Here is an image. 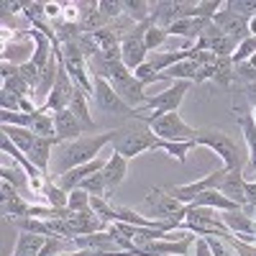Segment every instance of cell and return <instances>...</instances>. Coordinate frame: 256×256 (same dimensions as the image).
<instances>
[{
    "label": "cell",
    "mask_w": 256,
    "mask_h": 256,
    "mask_svg": "<svg viewBox=\"0 0 256 256\" xmlns=\"http://www.w3.org/2000/svg\"><path fill=\"white\" fill-rule=\"evenodd\" d=\"M120 134V128H116V131H105V134H95V136H80L74 141H64L59 144L62 148V154H59V174L64 172H70V169L74 166H82V164H90L95 162L100 154H102V148L108 146V144H116Z\"/></svg>",
    "instance_id": "1"
},
{
    "label": "cell",
    "mask_w": 256,
    "mask_h": 256,
    "mask_svg": "<svg viewBox=\"0 0 256 256\" xmlns=\"http://www.w3.org/2000/svg\"><path fill=\"white\" fill-rule=\"evenodd\" d=\"M144 202H146L148 210H152V220H159L164 233H172L177 228V223L184 220L187 210H190V205L180 202L174 195H169V190H162V187L148 190Z\"/></svg>",
    "instance_id": "2"
},
{
    "label": "cell",
    "mask_w": 256,
    "mask_h": 256,
    "mask_svg": "<svg viewBox=\"0 0 256 256\" xmlns=\"http://www.w3.org/2000/svg\"><path fill=\"white\" fill-rule=\"evenodd\" d=\"M164 144L159 136H154L152 131H148L146 123H136V126H128V128H120V134L113 144V152H118L120 156L126 159H134L144 152H156V148H162L164 152Z\"/></svg>",
    "instance_id": "3"
},
{
    "label": "cell",
    "mask_w": 256,
    "mask_h": 256,
    "mask_svg": "<svg viewBox=\"0 0 256 256\" xmlns=\"http://www.w3.org/2000/svg\"><path fill=\"white\" fill-rule=\"evenodd\" d=\"M136 120L146 123L148 131H152L154 136H159L162 141H198V128H192L182 120L180 110L177 113H154V116H138Z\"/></svg>",
    "instance_id": "4"
},
{
    "label": "cell",
    "mask_w": 256,
    "mask_h": 256,
    "mask_svg": "<svg viewBox=\"0 0 256 256\" xmlns=\"http://www.w3.org/2000/svg\"><path fill=\"white\" fill-rule=\"evenodd\" d=\"M180 233H195V236H230V230L226 228V223L220 220V216L216 210H210V208H195V205H190L187 210V216L182 223H177Z\"/></svg>",
    "instance_id": "5"
},
{
    "label": "cell",
    "mask_w": 256,
    "mask_h": 256,
    "mask_svg": "<svg viewBox=\"0 0 256 256\" xmlns=\"http://www.w3.org/2000/svg\"><path fill=\"white\" fill-rule=\"evenodd\" d=\"M198 146H208L210 152H216L220 159H223V169H244V162H241V152L236 141L230 136H226L223 131H216V128H205V131L198 134Z\"/></svg>",
    "instance_id": "6"
},
{
    "label": "cell",
    "mask_w": 256,
    "mask_h": 256,
    "mask_svg": "<svg viewBox=\"0 0 256 256\" xmlns=\"http://www.w3.org/2000/svg\"><path fill=\"white\" fill-rule=\"evenodd\" d=\"M62 62H64V70L70 72V77L80 84V88L88 95H95V84H92V77H90L88 56L82 54V49L77 46L74 38L62 41Z\"/></svg>",
    "instance_id": "7"
},
{
    "label": "cell",
    "mask_w": 256,
    "mask_h": 256,
    "mask_svg": "<svg viewBox=\"0 0 256 256\" xmlns=\"http://www.w3.org/2000/svg\"><path fill=\"white\" fill-rule=\"evenodd\" d=\"M190 88H192V82H184V80L172 82L164 92L148 98L144 108L136 110V118H138L141 113H146V110H154V113H177L180 105H182V100H184V95L190 92Z\"/></svg>",
    "instance_id": "8"
},
{
    "label": "cell",
    "mask_w": 256,
    "mask_h": 256,
    "mask_svg": "<svg viewBox=\"0 0 256 256\" xmlns=\"http://www.w3.org/2000/svg\"><path fill=\"white\" fill-rule=\"evenodd\" d=\"M146 26H148V20L134 26V31H128V34L120 38V62H123L131 72H136L141 64L148 59V49H146V44H144Z\"/></svg>",
    "instance_id": "9"
},
{
    "label": "cell",
    "mask_w": 256,
    "mask_h": 256,
    "mask_svg": "<svg viewBox=\"0 0 256 256\" xmlns=\"http://www.w3.org/2000/svg\"><path fill=\"white\" fill-rule=\"evenodd\" d=\"M92 84H95V95H92L95 98V105H98L102 113H113V116H123V118H134L136 120V110L120 100V95L110 88L108 80L92 77Z\"/></svg>",
    "instance_id": "10"
},
{
    "label": "cell",
    "mask_w": 256,
    "mask_h": 256,
    "mask_svg": "<svg viewBox=\"0 0 256 256\" xmlns=\"http://www.w3.org/2000/svg\"><path fill=\"white\" fill-rule=\"evenodd\" d=\"M0 205H3V220L16 226L20 218H31V200H26L10 182H0Z\"/></svg>",
    "instance_id": "11"
},
{
    "label": "cell",
    "mask_w": 256,
    "mask_h": 256,
    "mask_svg": "<svg viewBox=\"0 0 256 256\" xmlns=\"http://www.w3.org/2000/svg\"><path fill=\"white\" fill-rule=\"evenodd\" d=\"M236 46H238L236 41L228 38L216 24H212V20L205 26L202 36L195 41V49H200V52H210V54H216V56H233Z\"/></svg>",
    "instance_id": "12"
},
{
    "label": "cell",
    "mask_w": 256,
    "mask_h": 256,
    "mask_svg": "<svg viewBox=\"0 0 256 256\" xmlns=\"http://www.w3.org/2000/svg\"><path fill=\"white\" fill-rule=\"evenodd\" d=\"M226 172H228V169H218V172H212V174H205L202 180L187 182V184H177V187L169 190V195H174L180 202L190 205L198 195H202V192H208V190H218L220 182H223V177H226Z\"/></svg>",
    "instance_id": "13"
},
{
    "label": "cell",
    "mask_w": 256,
    "mask_h": 256,
    "mask_svg": "<svg viewBox=\"0 0 256 256\" xmlns=\"http://www.w3.org/2000/svg\"><path fill=\"white\" fill-rule=\"evenodd\" d=\"M218 216L238 241L256 244V218L254 216H248L244 210H228V212H218Z\"/></svg>",
    "instance_id": "14"
},
{
    "label": "cell",
    "mask_w": 256,
    "mask_h": 256,
    "mask_svg": "<svg viewBox=\"0 0 256 256\" xmlns=\"http://www.w3.org/2000/svg\"><path fill=\"white\" fill-rule=\"evenodd\" d=\"M212 24H216L228 38H233L236 44H241L244 38H248L251 34H248V20L246 18H241V16H236V13H230L228 8H226V3H223V8L212 16Z\"/></svg>",
    "instance_id": "15"
},
{
    "label": "cell",
    "mask_w": 256,
    "mask_h": 256,
    "mask_svg": "<svg viewBox=\"0 0 256 256\" xmlns=\"http://www.w3.org/2000/svg\"><path fill=\"white\" fill-rule=\"evenodd\" d=\"M54 116V131H56V141L64 144V141H74L80 138V134H88L90 128L84 126L70 108H64V110H56L52 113Z\"/></svg>",
    "instance_id": "16"
},
{
    "label": "cell",
    "mask_w": 256,
    "mask_h": 256,
    "mask_svg": "<svg viewBox=\"0 0 256 256\" xmlns=\"http://www.w3.org/2000/svg\"><path fill=\"white\" fill-rule=\"evenodd\" d=\"M105 162H108V156L105 154H100L95 162H90V164H82V166H74V169H70V172H64V174H59L56 177V184L64 190V192H72V190H77L88 177H92V174H98L100 169L105 166Z\"/></svg>",
    "instance_id": "17"
},
{
    "label": "cell",
    "mask_w": 256,
    "mask_h": 256,
    "mask_svg": "<svg viewBox=\"0 0 256 256\" xmlns=\"http://www.w3.org/2000/svg\"><path fill=\"white\" fill-rule=\"evenodd\" d=\"M102 180H105V187H108V198H113V192L123 184V180H126V174H128V159L126 156H120L118 152H113L110 156H108V162H105V166H102Z\"/></svg>",
    "instance_id": "18"
},
{
    "label": "cell",
    "mask_w": 256,
    "mask_h": 256,
    "mask_svg": "<svg viewBox=\"0 0 256 256\" xmlns=\"http://www.w3.org/2000/svg\"><path fill=\"white\" fill-rule=\"evenodd\" d=\"M244 184H246L244 169H228L223 182H220V187H218V192H220V195H226L228 200H233L236 205L246 208V187Z\"/></svg>",
    "instance_id": "19"
},
{
    "label": "cell",
    "mask_w": 256,
    "mask_h": 256,
    "mask_svg": "<svg viewBox=\"0 0 256 256\" xmlns=\"http://www.w3.org/2000/svg\"><path fill=\"white\" fill-rule=\"evenodd\" d=\"M208 24L210 20H202V18H180L172 26H166V34L169 36H184L187 41H198Z\"/></svg>",
    "instance_id": "20"
},
{
    "label": "cell",
    "mask_w": 256,
    "mask_h": 256,
    "mask_svg": "<svg viewBox=\"0 0 256 256\" xmlns=\"http://www.w3.org/2000/svg\"><path fill=\"white\" fill-rule=\"evenodd\" d=\"M190 205H195V208H210V210H216V212H228V210H244L241 205H236L233 200H228L226 195H220L218 190H208V192H202V195H198V198L192 200Z\"/></svg>",
    "instance_id": "21"
},
{
    "label": "cell",
    "mask_w": 256,
    "mask_h": 256,
    "mask_svg": "<svg viewBox=\"0 0 256 256\" xmlns=\"http://www.w3.org/2000/svg\"><path fill=\"white\" fill-rule=\"evenodd\" d=\"M208 72H210V82L220 84V88H230L236 82V64H233L230 56H218L208 67Z\"/></svg>",
    "instance_id": "22"
},
{
    "label": "cell",
    "mask_w": 256,
    "mask_h": 256,
    "mask_svg": "<svg viewBox=\"0 0 256 256\" xmlns=\"http://www.w3.org/2000/svg\"><path fill=\"white\" fill-rule=\"evenodd\" d=\"M54 146H59L56 138H44V136H38L36 144H34V148H31V154H28V159H31L46 177H49V162H52Z\"/></svg>",
    "instance_id": "23"
},
{
    "label": "cell",
    "mask_w": 256,
    "mask_h": 256,
    "mask_svg": "<svg viewBox=\"0 0 256 256\" xmlns=\"http://www.w3.org/2000/svg\"><path fill=\"white\" fill-rule=\"evenodd\" d=\"M44 244H46V236L18 230V241H16L13 256H38V254H41V248H44Z\"/></svg>",
    "instance_id": "24"
},
{
    "label": "cell",
    "mask_w": 256,
    "mask_h": 256,
    "mask_svg": "<svg viewBox=\"0 0 256 256\" xmlns=\"http://www.w3.org/2000/svg\"><path fill=\"white\" fill-rule=\"evenodd\" d=\"M238 126H241V131H244V138H246V148H248V166L256 172V126L248 116V110L238 108Z\"/></svg>",
    "instance_id": "25"
},
{
    "label": "cell",
    "mask_w": 256,
    "mask_h": 256,
    "mask_svg": "<svg viewBox=\"0 0 256 256\" xmlns=\"http://www.w3.org/2000/svg\"><path fill=\"white\" fill-rule=\"evenodd\" d=\"M88 92H84L80 84L74 82V90H72V100H70V110L90 128V131H95V120H92V116H90V105H88Z\"/></svg>",
    "instance_id": "26"
},
{
    "label": "cell",
    "mask_w": 256,
    "mask_h": 256,
    "mask_svg": "<svg viewBox=\"0 0 256 256\" xmlns=\"http://www.w3.org/2000/svg\"><path fill=\"white\" fill-rule=\"evenodd\" d=\"M3 134H6L26 156L31 154V148H34V144H36V138H38L34 131H28V128H18V126H3Z\"/></svg>",
    "instance_id": "27"
},
{
    "label": "cell",
    "mask_w": 256,
    "mask_h": 256,
    "mask_svg": "<svg viewBox=\"0 0 256 256\" xmlns=\"http://www.w3.org/2000/svg\"><path fill=\"white\" fill-rule=\"evenodd\" d=\"M123 16L131 20V24L152 20V3H144V0H126L123 3Z\"/></svg>",
    "instance_id": "28"
},
{
    "label": "cell",
    "mask_w": 256,
    "mask_h": 256,
    "mask_svg": "<svg viewBox=\"0 0 256 256\" xmlns=\"http://www.w3.org/2000/svg\"><path fill=\"white\" fill-rule=\"evenodd\" d=\"M169 38V34H166V28H162V26H154L152 20H148V26H146V34H144V44H146V49H148V54H154L164 41Z\"/></svg>",
    "instance_id": "29"
},
{
    "label": "cell",
    "mask_w": 256,
    "mask_h": 256,
    "mask_svg": "<svg viewBox=\"0 0 256 256\" xmlns=\"http://www.w3.org/2000/svg\"><path fill=\"white\" fill-rule=\"evenodd\" d=\"M44 200H46V205H52V208H67V202H70V192H64L56 182H46V190H44Z\"/></svg>",
    "instance_id": "30"
},
{
    "label": "cell",
    "mask_w": 256,
    "mask_h": 256,
    "mask_svg": "<svg viewBox=\"0 0 256 256\" xmlns=\"http://www.w3.org/2000/svg\"><path fill=\"white\" fill-rule=\"evenodd\" d=\"M102 172V169H100ZM92 174V177H88L82 184H80V190H84L88 195H92V198H105V200H110L108 198V187H105V180H102V174Z\"/></svg>",
    "instance_id": "31"
},
{
    "label": "cell",
    "mask_w": 256,
    "mask_h": 256,
    "mask_svg": "<svg viewBox=\"0 0 256 256\" xmlns=\"http://www.w3.org/2000/svg\"><path fill=\"white\" fill-rule=\"evenodd\" d=\"M98 10H100V16L105 18V24H108V26L113 24V20L123 18V3H120V0H100Z\"/></svg>",
    "instance_id": "32"
},
{
    "label": "cell",
    "mask_w": 256,
    "mask_h": 256,
    "mask_svg": "<svg viewBox=\"0 0 256 256\" xmlns=\"http://www.w3.org/2000/svg\"><path fill=\"white\" fill-rule=\"evenodd\" d=\"M92 195H88L84 190H72L70 192V202H67V208L72 210V212H88V210H92Z\"/></svg>",
    "instance_id": "33"
},
{
    "label": "cell",
    "mask_w": 256,
    "mask_h": 256,
    "mask_svg": "<svg viewBox=\"0 0 256 256\" xmlns=\"http://www.w3.org/2000/svg\"><path fill=\"white\" fill-rule=\"evenodd\" d=\"M236 80H238L241 84H251V82H256V54L248 56L246 62L236 64Z\"/></svg>",
    "instance_id": "34"
},
{
    "label": "cell",
    "mask_w": 256,
    "mask_h": 256,
    "mask_svg": "<svg viewBox=\"0 0 256 256\" xmlns=\"http://www.w3.org/2000/svg\"><path fill=\"white\" fill-rule=\"evenodd\" d=\"M256 54V36H248V38H244L241 44L236 46V52H233V64H241V62H246L248 56H254Z\"/></svg>",
    "instance_id": "35"
},
{
    "label": "cell",
    "mask_w": 256,
    "mask_h": 256,
    "mask_svg": "<svg viewBox=\"0 0 256 256\" xmlns=\"http://www.w3.org/2000/svg\"><path fill=\"white\" fill-rule=\"evenodd\" d=\"M62 13H64V3H46V18L54 24H62Z\"/></svg>",
    "instance_id": "36"
},
{
    "label": "cell",
    "mask_w": 256,
    "mask_h": 256,
    "mask_svg": "<svg viewBox=\"0 0 256 256\" xmlns=\"http://www.w3.org/2000/svg\"><path fill=\"white\" fill-rule=\"evenodd\" d=\"M26 10V3H3V13L8 16H16V13H24Z\"/></svg>",
    "instance_id": "37"
},
{
    "label": "cell",
    "mask_w": 256,
    "mask_h": 256,
    "mask_svg": "<svg viewBox=\"0 0 256 256\" xmlns=\"http://www.w3.org/2000/svg\"><path fill=\"white\" fill-rule=\"evenodd\" d=\"M248 34H251V36H256V16L248 20Z\"/></svg>",
    "instance_id": "38"
},
{
    "label": "cell",
    "mask_w": 256,
    "mask_h": 256,
    "mask_svg": "<svg viewBox=\"0 0 256 256\" xmlns=\"http://www.w3.org/2000/svg\"><path fill=\"white\" fill-rule=\"evenodd\" d=\"M120 256H134V254H120Z\"/></svg>",
    "instance_id": "39"
}]
</instances>
